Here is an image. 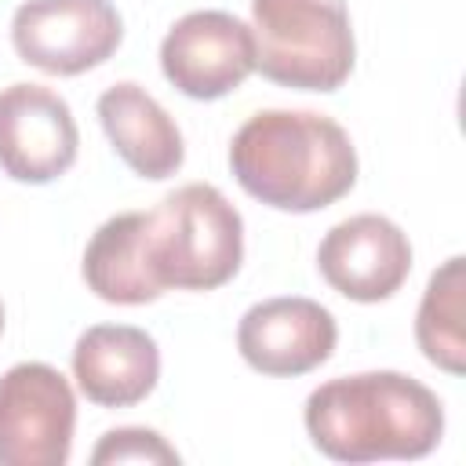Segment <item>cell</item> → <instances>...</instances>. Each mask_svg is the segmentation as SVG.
<instances>
[{"label":"cell","instance_id":"obj_1","mask_svg":"<svg viewBox=\"0 0 466 466\" xmlns=\"http://www.w3.org/2000/svg\"><path fill=\"white\" fill-rule=\"evenodd\" d=\"M306 433L335 462L426 459L444 433L441 397L400 371H360L320 382L306 397Z\"/></svg>","mask_w":466,"mask_h":466},{"label":"cell","instance_id":"obj_2","mask_svg":"<svg viewBox=\"0 0 466 466\" xmlns=\"http://www.w3.org/2000/svg\"><path fill=\"white\" fill-rule=\"evenodd\" d=\"M240 189L266 208L309 215L342 200L357 182V149L346 127L309 109H262L229 142Z\"/></svg>","mask_w":466,"mask_h":466},{"label":"cell","instance_id":"obj_3","mask_svg":"<svg viewBox=\"0 0 466 466\" xmlns=\"http://www.w3.org/2000/svg\"><path fill=\"white\" fill-rule=\"evenodd\" d=\"M146 266L160 291H215L244 262V218L211 182H189L146 211Z\"/></svg>","mask_w":466,"mask_h":466},{"label":"cell","instance_id":"obj_4","mask_svg":"<svg viewBox=\"0 0 466 466\" xmlns=\"http://www.w3.org/2000/svg\"><path fill=\"white\" fill-rule=\"evenodd\" d=\"M255 69L295 91H339L357 58L346 0H251Z\"/></svg>","mask_w":466,"mask_h":466},{"label":"cell","instance_id":"obj_5","mask_svg":"<svg viewBox=\"0 0 466 466\" xmlns=\"http://www.w3.org/2000/svg\"><path fill=\"white\" fill-rule=\"evenodd\" d=\"M76 430V397L44 360L0 375V466H66Z\"/></svg>","mask_w":466,"mask_h":466},{"label":"cell","instance_id":"obj_6","mask_svg":"<svg viewBox=\"0 0 466 466\" xmlns=\"http://www.w3.org/2000/svg\"><path fill=\"white\" fill-rule=\"evenodd\" d=\"M124 40V22L113 0H25L11 18L18 58L51 76H80Z\"/></svg>","mask_w":466,"mask_h":466},{"label":"cell","instance_id":"obj_7","mask_svg":"<svg viewBox=\"0 0 466 466\" xmlns=\"http://www.w3.org/2000/svg\"><path fill=\"white\" fill-rule=\"evenodd\" d=\"M160 69L186 98L215 102L255 73L251 25L215 7L189 11L167 29L160 44Z\"/></svg>","mask_w":466,"mask_h":466},{"label":"cell","instance_id":"obj_8","mask_svg":"<svg viewBox=\"0 0 466 466\" xmlns=\"http://www.w3.org/2000/svg\"><path fill=\"white\" fill-rule=\"evenodd\" d=\"M80 131L69 102L40 84H11L0 91V167L15 182L44 186L76 160Z\"/></svg>","mask_w":466,"mask_h":466},{"label":"cell","instance_id":"obj_9","mask_svg":"<svg viewBox=\"0 0 466 466\" xmlns=\"http://www.w3.org/2000/svg\"><path fill=\"white\" fill-rule=\"evenodd\" d=\"M320 277L353 302H382L411 273L408 233L375 211L335 222L317 248Z\"/></svg>","mask_w":466,"mask_h":466},{"label":"cell","instance_id":"obj_10","mask_svg":"<svg viewBox=\"0 0 466 466\" xmlns=\"http://www.w3.org/2000/svg\"><path fill=\"white\" fill-rule=\"evenodd\" d=\"M339 342V324L331 309L302 295H277L255 302L237 324L240 357L277 379H295L320 368Z\"/></svg>","mask_w":466,"mask_h":466},{"label":"cell","instance_id":"obj_11","mask_svg":"<svg viewBox=\"0 0 466 466\" xmlns=\"http://www.w3.org/2000/svg\"><path fill=\"white\" fill-rule=\"evenodd\" d=\"M73 375L91 404L131 408L153 393L160 350L153 335L135 324H95L73 346Z\"/></svg>","mask_w":466,"mask_h":466},{"label":"cell","instance_id":"obj_12","mask_svg":"<svg viewBox=\"0 0 466 466\" xmlns=\"http://www.w3.org/2000/svg\"><path fill=\"white\" fill-rule=\"evenodd\" d=\"M98 120H102V131H106L109 146L116 149V157L138 178L160 182L182 167V160H186L182 131L171 120V113L146 87H138L131 80L106 87L98 95Z\"/></svg>","mask_w":466,"mask_h":466},{"label":"cell","instance_id":"obj_13","mask_svg":"<svg viewBox=\"0 0 466 466\" xmlns=\"http://www.w3.org/2000/svg\"><path fill=\"white\" fill-rule=\"evenodd\" d=\"M146 211H120L106 218L84 248V284L113 306H146L160 299V284L146 266Z\"/></svg>","mask_w":466,"mask_h":466},{"label":"cell","instance_id":"obj_14","mask_svg":"<svg viewBox=\"0 0 466 466\" xmlns=\"http://www.w3.org/2000/svg\"><path fill=\"white\" fill-rule=\"evenodd\" d=\"M466 258L451 255L426 284L419 317H415V342L430 364L448 375L466 371V335H462V291H466Z\"/></svg>","mask_w":466,"mask_h":466},{"label":"cell","instance_id":"obj_15","mask_svg":"<svg viewBox=\"0 0 466 466\" xmlns=\"http://www.w3.org/2000/svg\"><path fill=\"white\" fill-rule=\"evenodd\" d=\"M116 462H164L178 466V451L146 426H116L102 433L98 448L91 451V466H116Z\"/></svg>","mask_w":466,"mask_h":466},{"label":"cell","instance_id":"obj_16","mask_svg":"<svg viewBox=\"0 0 466 466\" xmlns=\"http://www.w3.org/2000/svg\"><path fill=\"white\" fill-rule=\"evenodd\" d=\"M0 331H4V306H0Z\"/></svg>","mask_w":466,"mask_h":466}]
</instances>
